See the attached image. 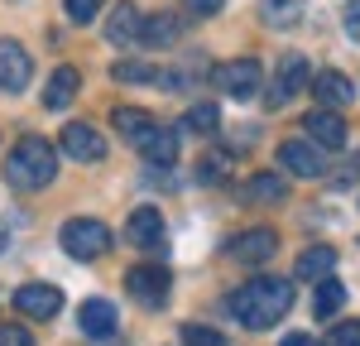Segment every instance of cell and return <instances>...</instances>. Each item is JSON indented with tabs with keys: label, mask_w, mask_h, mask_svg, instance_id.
<instances>
[{
	"label": "cell",
	"mask_w": 360,
	"mask_h": 346,
	"mask_svg": "<svg viewBox=\"0 0 360 346\" xmlns=\"http://www.w3.org/2000/svg\"><path fill=\"white\" fill-rule=\"evenodd\" d=\"M111 125H115V135H125V140L139 144L149 130H154V115L139 111V106H115V111H111Z\"/></svg>",
	"instance_id": "20"
},
{
	"label": "cell",
	"mask_w": 360,
	"mask_h": 346,
	"mask_svg": "<svg viewBox=\"0 0 360 346\" xmlns=\"http://www.w3.org/2000/svg\"><path fill=\"white\" fill-rule=\"evenodd\" d=\"M178 34H183V20H178V15H168V10L144 15V20H139V39H144V44H154V49L178 44Z\"/></svg>",
	"instance_id": "17"
},
{
	"label": "cell",
	"mask_w": 360,
	"mask_h": 346,
	"mask_svg": "<svg viewBox=\"0 0 360 346\" xmlns=\"http://www.w3.org/2000/svg\"><path fill=\"white\" fill-rule=\"evenodd\" d=\"M34 77V58L20 39H0V91H25Z\"/></svg>",
	"instance_id": "8"
},
{
	"label": "cell",
	"mask_w": 360,
	"mask_h": 346,
	"mask_svg": "<svg viewBox=\"0 0 360 346\" xmlns=\"http://www.w3.org/2000/svg\"><path fill=\"white\" fill-rule=\"evenodd\" d=\"M278 346H317V342H312V337H303V332H293V337H283Z\"/></svg>",
	"instance_id": "34"
},
{
	"label": "cell",
	"mask_w": 360,
	"mask_h": 346,
	"mask_svg": "<svg viewBox=\"0 0 360 346\" xmlns=\"http://www.w3.org/2000/svg\"><path fill=\"white\" fill-rule=\"evenodd\" d=\"M63 5H68V20H72V25H91V20L106 10V0H63Z\"/></svg>",
	"instance_id": "27"
},
{
	"label": "cell",
	"mask_w": 360,
	"mask_h": 346,
	"mask_svg": "<svg viewBox=\"0 0 360 346\" xmlns=\"http://www.w3.org/2000/svg\"><path fill=\"white\" fill-rule=\"evenodd\" d=\"M217 125H221L217 101H197V106H188V115H183V130H188V135H217Z\"/></svg>",
	"instance_id": "23"
},
{
	"label": "cell",
	"mask_w": 360,
	"mask_h": 346,
	"mask_svg": "<svg viewBox=\"0 0 360 346\" xmlns=\"http://www.w3.org/2000/svg\"><path fill=\"white\" fill-rule=\"evenodd\" d=\"M106 39L111 44H130V39H139V10L135 5H115V15H111V25H106Z\"/></svg>",
	"instance_id": "22"
},
{
	"label": "cell",
	"mask_w": 360,
	"mask_h": 346,
	"mask_svg": "<svg viewBox=\"0 0 360 346\" xmlns=\"http://www.w3.org/2000/svg\"><path fill=\"white\" fill-rule=\"evenodd\" d=\"M58 241H63V250L72 260H96L111 250V226L106 222H96V217H72V222H63V231H58Z\"/></svg>",
	"instance_id": "3"
},
{
	"label": "cell",
	"mask_w": 360,
	"mask_h": 346,
	"mask_svg": "<svg viewBox=\"0 0 360 346\" xmlns=\"http://www.w3.org/2000/svg\"><path fill=\"white\" fill-rule=\"evenodd\" d=\"M115 82H159L154 63H115Z\"/></svg>",
	"instance_id": "26"
},
{
	"label": "cell",
	"mask_w": 360,
	"mask_h": 346,
	"mask_svg": "<svg viewBox=\"0 0 360 346\" xmlns=\"http://www.w3.org/2000/svg\"><path fill=\"white\" fill-rule=\"evenodd\" d=\"M303 135L317 144V149H346V135H351V130H346V120L336 111H307Z\"/></svg>",
	"instance_id": "13"
},
{
	"label": "cell",
	"mask_w": 360,
	"mask_h": 346,
	"mask_svg": "<svg viewBox=\"0 0 360 346\" xmlns=\"http://www.w3.org/2000/svg\"><path fill=\"white\" fill-rule=\"evenodd\" d=\"M307 77H312V68H307V58L303 53H283L278 58V68H274V77H269V106H283L288 96H298L307 86Z\"/></svg>",
	"instance_id": "6"
},
{
	"label": "cell",
	"mask_w": 360,
	"mask_h": 346,
	"mask_svg": "<svg viewBox=\"0 0 360 346\" xmlns=\"http://www.w3.org/2000/svg\"><path fill=\"white\" fill-rule=\"evenodd\" d=\"M327 346H360V317H351V322H341V327H332V337H327Z\"/></svg>",
	"instance_id": "29"
},
{
	"label": "cell",
	"mask_w": 360,
	"mask_h": 346,
	"mask_svg": "<svg viewBox=\"0 0 360 346\" xmlns=\"http://www.w3.org/2000/svg\"><path fill=\"white\" fill-rule=\"evenodd\" d=\"M139 154H144L149 164H159V169H173V164H178V135L164 130V125H154V130L139 140Z\"/></svg>",
	"instance_id": "16"
},
{
	"label": "cell",
	"mask_w": 360,
	"mask_h": 346,
	"mask_svg": "<svg viewBox=\"0 0 360 346\" xmlns=\"http://www.w3.org/2000/svg\"><path fill=\"white\" fill-rule=\"evenodd\" d=\"M15 308L25 317H39V322H49V317L63 313V293L53 284H20L15 288Z\"/></svg>",
	"instance_id": "11"
},
{
	"label": "cell",
	"mask_w": 360,
	"mask_h": 346,
	"mask_svg": "<svg viewBox=\"0 0 360 346\" xmlns=\"http://www.w3.org/2000/svg\"><path fill=\"white\" fill-rule=\"evenodd\" d=\"M356 178H360V154L346 164V169H341V188H346V183H356Z\"/></svg>",
	"instance_id": "32"
},
{
	"label": "cell",
	"mask_w": 360,
	"mask_h": 346,
	"mask_svg": "<svg viewBox=\"0 0 360 346\" xmlns=\"http://www.w3.org/2000/svg\"><path fill=\"white\" fill-rule=\"evenodd\" d=\"M312 96L322 101V111H336V106H351L356 82H351L346 72H317V77H312Z\"/></svg>",
	"instance_id": "15"
},
{
	"label": "cell",
	"mask_w": 360,
	"mask_h": 346,
	"mask_svg": "<svg viewBox=\"0 0 360 346\" xmlns=\"http://www.w3.org/2000/svg\"><path fill=\"white\" fill-rule=\"evenodd\" d=\"M0 346H34V332L20 322H0Z\"/></svg>",
	"instance_id": "30"
},
{
	"label": "cell",
	"mask_w": 360,
	"mask_h": 346,
	"mask_svg": "<svg viewBox=\"0 0 360 346\" xmlns=\"http://www.w3.org/2000/svg\"><path fill=\"white\" fill-rule=\"evenodd\" d=\"M77 327H82L86 337H111L115 327H120V313L106 298H86L82 308H77Z\"/></svg>",
	"instance_id": "14"
},
{
	"label": "cell",
	"mask_w": 360,
	"mask_h": 346,
	"mask_svg": "<svg viewBox=\"0 0 360 346\" xmlns=\"http://www.w3.org/2000/svg\"><path fill=\"white\" fill-rule=\"evenodd\" d=\"M332 269H336V250L332 245H307L303 255H298V269H293V274L307 279V284H317V279H327Z\"/></svg>",
	"instance_id": "19"
},
{
	"label": "cell",
	"mask_w": 360,
	"mask_h": 346,
	"mask_svg": "<svg viewBox=\"0 0 360 346\" xmlns=\"http://www.w3.org/2000/svg\"><path fill=\"white\" fill-rule=\"evenodd\" d=\"M346 34L360 44V10H351V15H346Z\"/></svg>",
	"instance_id": "33"
},
{
	"label": "cell",
	"mask_w": 360,
	"mask_h": 346,
	"mask_svg": "<svg viewBox=\"0 0 360 346\" xmlns=\"http://www.w3.org/2000/svg\"><path fill=\"white\" fill-rule=\"evenodd\" d=\"M77 86H82L77 68H58L53 77H49V86H44V106H49V111H63V106H72Z\"/></svg>",
	"instance_id": "18"
},
{
	"label": "cell",
	"mask_w": 360,
	"mask_h": 346,
	"mask_svg": "<svg viewBox=\"0 0 360 346\" xmlns=\"http://www.w3.org/2000/svg\"><path fill=\"white\" fill-rule=\"evenodd\" d=\"M125 288L135 293V303H144V308H164L173 279H168L164 264H135V269L125 274Z\"/></svg>",
	"instance_id": "5"
},
{
	"label": "cell",
	"mask_w": 360,
	"mask_h": 346,
	"mask_svg": "<svg viewBox=\"0 0 360 346\" xmlns=\"http://www.w3.org/2000/svg\"><path fill=\"white\" fill-rule=\"evenodd\" d=\"M63 154L77 159V164H101L106 159V135H96V125L77 120V125L63 130Z\"/></svg>",
	"instance_id": "10"
},
{
	"label": "cell",
	"mask_w": 360,
	"mask_h": 346,
	"mask_svg": "<svg viewBox=\"0 0 360 346\" xmlns=\"http://www.w3.org/2000/svg\"><path fill=\"white\" fill-rule=\"evenodd\" d=\"M303 5H307V0H264V20L278 25V29H288L298 15H303Z\"/></svg>",
	"instance_id": "25"
},
{
	"label": "cell",
	"mask_w": 360,
	"mask_h": 346,
	"mask_svg": "<svg viewBox=\"0 0 360 346\" xmlns=\"http://www.w3.org/2000/svg\"><path fill=\"white\" fill-rule=\"evenodd\" d=\"M341 303H346V284H336L332 274H327V279H317V293H312V313L327 322V317H336V308H341Z\"/></svg>",
	"instance_id": "21"
},
{
	"label": "cell",
	"mask_w": 360,
	"mask_h": 346,
	"mask_svg": "<svg viewBox=\"0 0 360 346\" xmlns=\"http://www.w3.org/2000/svg\"><path fill=\"white\" fill-rule=\"evenodd\" d=\"M231 317L240 322V327H274L278 317L293 308V284L288 279H250V284H240L236 293H231Z\"/></svg>",
	"instance_id": "1"
},
{
	"label": "cell",
	"mask_w": 360,
	"mask_h": 346,
	"mask_svg": "<svg viewBox=\"0 0 360 346\" xmlns=\"http://www.w3.org/2000/svg\"><path fill=\"white\" fill-rule=\"evenodd\" d=\"M278 250V231L269 226H250L240 236H231V260L236 264H269Z\"/></svg>",
	"instance_id": "7"
},
{
	"label": "cell",
	"mask_w": 360,
	"mask_h": 346,
	"mask_svg": "<svg viewBox=\"0 0 360 346\" xmlns=\"http://www.w3.org/2000/svg\"><path fill=\"white\" fill-rule=\"evenodd\" d=\"M278 164L288 173H298V178H322L327 173V154L312 140H283L278 144Z\"/></svg>",
	"instance_id": "9"
},
{
	"label": "cell",
	"mask_w": 360,
	"mask_h": 346,
	"mask_svg": "<svg viewBox=\"0 0 360 346\" xmlns=\"http://www.w3.org/2000/svg\"><path fill=\"white\" fill-rule=\"evenodd\" d=\"M58 173V149L44 135H25V140L10 149V159H5V178H10V188H20V193H39V188H49Z\"/></svg>",
	"instance_id": "2"
},
{
	"label": "cell",
	"mask_w": 360,
	"mask_h": 346,
	"mask_svg": "<svg viewBox=\"0 0 360 346\" xmlns=\"http://www.w3.org/2000/svg\"><path fill=\"white\" fill-rule=\"evenodd\" d=\"M217 86H221L231 101H250V96H259V86H264V68H259L255 58H231L221 72H217Z\"/></svg>",
	"instance_id": "4"
},
{
	"label": "cell",
	"mask_w": 360,
	"mask_h": 346,
	"mask_svg": "<svg viewBox=\"0 0 360 346\" xmlns=\"http://www.w3.org/2000/svg\"><path fill=\"white\" fill-rule=\"evenodd\" d=\"M125 236L135 241L139 250L164 255V217H159L154 207H135V212H130V222H125Z\"/></svg>",
	"instance_id": "12"
},
{
	"label": "cell",
	"mask_w": 360,
	"mask_h": 346,
	"mask_svg": "<svg viewBox=\"0 0 360 346\" xmlns=\"http://www.w3.org/2000/svg\"><path fill=\"white\" fill-rule=\"evenodd\" d=\"M183 5H188L193 15H217V10H221L226 0H183Z\"/></svg>",
	"instance_id": "31"
},
{
	"label": "cell",
	"mask_w": 360,
	"mask_h": 346,
	"mask_svg": "<svg viewBox=\"0 0 360 346\" xmlns=\"http://www.w3.org/2000/svg\"><path fill=\"white\" fill-rule=\"evenodd\" d=\"M245 198L250 202H283L288 198V183H283L278 173H255L250 188H245Z\"/></svg>",
	"instance_id": "24"
},
{
	"label": "cell",
	"mask_w": 360,
	"mask_h": 346,
	"mask_svg": "<svg viewBox=\"0 0 360 346\" xmlns=\"http://www.w3.org/2000/svg\"><path fill=\"white\" fill-rule=\"evenodd\" d=\"M183 346H221V332L217 327H202V322H188L183 327Z\"/></svg>",
	"instance_id": "28"
}]
</instances>
